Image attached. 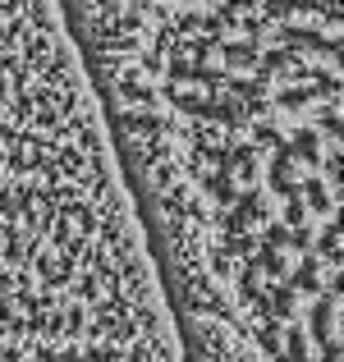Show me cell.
<instances>
[{"label": "cell", "mask_w": 344, "mask_h": 362, "mask_svg": "<svg viewBox=\"0 0 344 362\" xmlns=\"http://www.w3.org/2000/svg\"><path fill=\"white\" fill-rule=\"evenodd\" d=\"M285 284L289 289H303V293H312V289H321V257H303L294 271H285Z\"/></svg>", "instance_id": "obj_1"}, {"label": "cell", "mask_w": 344, "mask_h": 362, "mask_svg": "<svg viewBox=\"0 0 344 362\" xmlns=\"http://www.w3.org/2000/svg\"><path fill=\"white\" fill-rule=\"evenodd\" d=\"M312 339H317V344L336 339V293H326V298L312 303Z\"/></svg>", "instance_id": "obj_2"}, {"label": "cell", "mask_w": 344, "mask_h": 362, "mask_svg": "<svg viewBox=\"0 0 344 362\" xmlns=\"http://www.w3.org/2000/svg\"><path fill=\"white\" fill-rule=\"evenodd\" d=\"M253 275H271V280H285V257H280V247H253Z\"/></svg>", "instance_id": "obj_3"}, {"label": "cell", "mask_w": 344, "mask_h": 362, "mask_svg": "<svg viewBox=\"0 0 344 362\" xmlns=\"http://www.w3.org/2000/svg\"><path fill=\"white\" fill-rule=\"evenodd\" d=\"M299 197H308V206H312L317 216H326V211H331V193H326V184H321L317 175L299 179Z\"/></svg>", "instance_id": "obj_4"}, {"label": "cell", "mask_w": 344, "mask_h": 362, "mask_svg": "<svg viewBox=\"0 0 344 362\" xmlns=\"http://www.w3.org/2000/svg\"><path fill=\"white\" fill-rule=\"evenodd\" d=\"M207 188H212V197H216V202H221V206H229V202H234V197H239V184H234V179L225 175V170H216V175L207 179Z\"/></svg>", "instance_id": "obj_5"}, {"label": "cell", "mask_w": 344, "mask_h": 362, "mask_svg": "<svg viewBox=\"0 0 344 362\" xmlns=\"http://www.w3.org/2000/svg\"><path fill=\"white\" fill-rule=\"evenodd\" d=\"M285 362H312L308 358V335H303L299 326H289V335H285Z\"/></svg>", "instance_id": "obj_6"}, {"label": "cell", "mask_w": 344, "mask_h": 362, "mask_svg": "<svg viewBox=\"0 0 344 362\" xmlns=\"http://www.w3.org/2000/svg\"><path fill=\"white\" fill-rule=\"evenodd\" d=\"M312 257H331V262L340 257V225H336V221H331L326 230H321V239H317V252H312Z\"/></svg>", "instance_id": "obj_7"}, {"label": "cell", "mask_w": 344, "mask_h": 362, "mask_svg": "<svg viewBox=\"0 0 344 362\" xmlns=\"http://www.w3.org/2000/svg\"><path fill=\"white\" fill-rule=\"evenodd\" d=\"M0 216H5V225L18 216V188H9V184H0Z\"/></svg>", "instance_id": "obj_8"}, {"label": "cell", "mask_w": 344, "mask_h": 362, "mask_svg": "<svg viewBox=\"0 0 344 362\" xmlns=\"http://www.w3.org/2000/svg\"><path fill=\"white\" fill-rule=\"evenodd\" d=\"M0 362H9V349H0Z\"/></svg>", "instance_id": "obj_9"}]
</instances>
